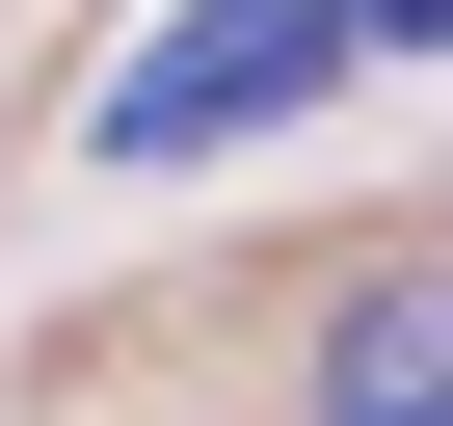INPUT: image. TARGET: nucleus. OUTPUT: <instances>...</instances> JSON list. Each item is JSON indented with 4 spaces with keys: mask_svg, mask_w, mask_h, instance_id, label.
Masks as SVG:
<instances>
[{
    "mask_svg": "<svg viewBox=\"0 0 453 426\" xmlns=\"http://www.w3.org/2000/svg\"><path fill=\"white\" fill-rule=\"evenodd\" d=\"M320 80H347V0H187V27H160V54L81 107V133H107V160H213V133L320 107Z\"/></svg>",
    "mask_w": 453,
    "mask_h": 426,
    "instance_id": "1",
    "label": "nucleus"
},
{
    "mask_svg": "<svg viewBox=\"0 0 453 426\" xmlns=\"http://www.w3.org/2000/svg\"><path fill=\"white\" fill-rule=\"evenodd\" d=\"M320 426H453V293H426V267H347V320H320Z\"/></svg>",
    "mask_w": 453,
    "mask_h": 426,
    "instance_id": "2",
    "label": "nucleus"
},
{
    "mask_svg": "<svg viewBox=\"0 0 453 426\" xmlns=\"http://www.w3.org/2000/svg\"><path fill=\"white\" fill-rule=\"evenodd\" d=\"M426 27H453V0H347V54H426Z\"/></svg>",
    "mask_w": 453,
    "mask_h": 426,
    "instance_id": "3",
    "label": "nucleus"
}]
</instances>
